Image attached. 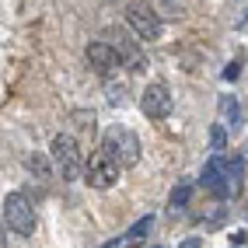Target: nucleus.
<instances>
[{"instance_id": "obj_12", "label": "nucleus", "mask_w": 248, "mask_h": 248, "mask_svg": "<svg viewBox=\"0 0 248 248\" xmlns=\"http://www.w3.org/2000/svg\"><path fill=\"white\" fill-rule=\"evenodd\" d=\"M154 227V217H151V213H147V217H140L133 227H129L126 231V238H133V241H140V238H147V231H151Z\"/></svg>"}, {"instance_id": "obj_10", "label": "nucleus", "mask_w": 248, "mask_h": 248, "mask_svg": "<svg viewBox=\"0 0 248 248\" xmlns=\"http://www.w3.org/2000/svg\"><path fill=\"white\" fill-rule=\"evenodd\" d=\"M220 115H224V126H241V105H238V98L234 94H224L220 98Z\"/></svg>"}, {"instance_id": "obj_1", "label": "nucleus", "mask_w": 248, "mask_h": 248, "mask_svg": "<svg viewBox=\"0 0 248 248\" xmlns=\"http://www.w3.org/2000/svg\"><path fill=\"white\" fill-rule=\"evenodd\" d=\"M102 154L112 157L119 168H133L140 161V137L126 126H108L102 137Z\"/></svg>"}, {"instance_id": "obj_14", "label": "nucleus", "mask_w": 248, "mask_h": 248, "mask_svg": "<svg viewBox=\"0 0 248 248\" xmlns=\"http://www.w3.org/2000/svg\"><path fill=\"white\" fill-rule=\"evenodd\" d=\"M105 94H108V105H126V88H123V84H115V80H108Z\"/></svg>"}, {"instance_id": "obj_9", "label": "nucleus", "mask_w": 248, "mask_h": 248, "mask_svg": "<svg viewBox=\"0 0 248 248\" xmlns=\"http://www.w3.org/2000/svg\"><path fill=\"white\" fill-rule=\"evenodd\" d=\"M203 186L213 192V196H227L231 189H234V182H231V175H227V161H224V154H213L206 164H203Z\"/></svg>"}, {"instance_id": "obj_17", "label": "nucleus", "mask_w": 248, "mask_h": 248, "mask_svg": "<svg viewBox=\"0 0 248 248\" xmlns=\"http://www.w3.org/2000/svg\"><path fill=\"white\" fill-rule=\"evenodd\" d=\"M0 248H7V224H4V213H0Z\"/></svg>"}, {"instance_id": "obj_16", "label": "nucleus", "mask_w": 248, "mask_h": 248, "mask_svg": "<svg viewBox=\"0 0 248 248\" xmlns=\"http://www.w3.org/2000/svg\"><path fill=\"white\" fill-rule=\"evenodd\" d=\"M28 168H31V171H35V175H46V161H42V157H35V154H31V157H28Z\"/></svg>"}, {"instance_id": "obj_18", "label": "nucleus", "mask_w": 248, "mask_h": 248, "mask_svg": "<svg viewBox=\"0 0 248 248\" xmlns=\"http://www.w3.org/2000/svg\"><path fill=\"white\" fill-rule=\"evenodd\" d=\"M178 248H200V238H189V241H182Z\"/></svg>"}, {"instance_id": "obj_15", "label": "nucleus", "mask_w": 248, "mask_h": 248, "mask_svg": "<svg viewBox=\"0 0 248 248\" xmlns=\"http://www.w3.org/2000/svg\"><path fill=\"white\" fill-rule=\"evenodd\" d=\"M238 74H241V60H231L224 70V80H238Z\"/></svg>"}, {"instance_id": "obj_13", "label": "nucleus", "mask_w": 248, "mask_h": 248, "mask_svg": "<svg viewBox=\"0 0 248 248\" xmlns=\"http://www.w3.org/2000/svg\"><path fill=\"white\" fill-rule=\"evenodd\" d=\"M210 147H213V154H224V147H227L224 126H213V129H210Z\"/></svg>"}, {"instance_id": "obj_8", "label": "nucleus", "mask_w": 248, "mask_h": 248, "mask_svg": "<svg viewBox=\"0 0 248 248\" xmlns=\"http://www.w3.org/2000/svg\"><path fill=\"white\" fill-rule=\"evenodd\" d=\"M84 56H88V63H91V70H94V74H102V77H112L115 70H119V53H115V49H112L105 39L88 42Z\"/></svg>"}, {"instance_id": "obj_19", "label": "nucleus", "mask_w": 248, "mask_h": 248, "mask_svg": "<svg viewBox=\"0 0 248 248\" xmlns=\"http://www.w3.org/2000/svg\"><path fill=\"white\" fill-rule=\"evenodd\" d=\"M161 4H175V0H161Z\"/></svg>"}, {"instance_id": "obj_11", "label": "nucleus", "mask_w": 248, "mask_h": 248, "mask_svg": "<svg viewBox=\"0 0 248 248\" xmlns=\"http://www.w3.org/2000/svg\"><path fill=\"white\" fill-rule=\"evenodd\" d=\"M189 196H192V186H189V182H182V186H175L171 189V196H168V206L178 213V210H186L189 206Z\"/></svg>"}, {"instance_id": "obj_3", "label": "nucleus", "mask_w": 248, "mask_h": 248, "mask_svg": "<svg viewBox=\"0 0 248 248\" xmlns=\"http://www.w3.org/2000/svg\"><path fill=\"white\" fill-rule=\"evenodd\" d=\"M0 213H4V224H7L11 234H18V238H31V234H35L39 217H35V206H31V200L25 192H7Z\"/></svg>"}, {"instance_id": "obj_2", "label": "nucleus", "mask_w": 248, "mask_h": 248, "mask_svg": "<svg viewBox=\"0 0 248 248\" xmlns=\"http://www.w3.org/2000/svg\"><path fill=\"white\" fill-rule=\"evenodd\" d=\"M49 161L56 164V171L63 182H77L84 178V157H80V147L70 133H56L49 143Z\"/></svg>"}, {"instance_id": "obj_5", "label": "nucleus", "mask_w": 248, "mask_h": 248, "mask_svg": "<svg viewBox=\"0 0 248 248\" xmlns=\"http://www.w3.org/2000/svg\"><path fill=\"white\" fill-rule=\"evenodd\" d=\"M84 182L91 189H112L119 182V164L112 157H105L102 151H94L88 161H84Z\"/></svg>"}, {"instance_id": "obj_7", "label": "nucleus", "mask_w": 248, "mask_h": 248, "mask_svg": "<svg viewBox=\"0 0 248 248\" xmlns=\"http://www.w3.org/2000/svg\"><path fill=\"white\" fill-rule=\"evenodd\" d=\"M105 39H108V46L119 53V63L123 67H129L133 74H140L143 67H147V60H143V53H140V46H137V39H129L126 31H119V28H105Z\"/></svg>"}, {"instance_id": "obj_4", "label": "nucleus", "mask_w": 248, "mask_h": 248, "mask_svg": "<svg viewBox=\"0 0 248 248\" xmlns=\"http://www.w3.org/2000/svg\"><path fill=\"white\" fill-rule=\"evenodd\" d=\"M126 25L133 28V35L143 39V42L161 39V31H164V21L157 18V11H151V7L143 4V0H133V4H126Z\"/></svg>"}, {"instance_id": "obj_6", "label": "nucleus", "mask_w": 248, "mask_h": 248, "mask_svg": "<svg viewBox=\"0 0 248 248\" xmlns=\"http://www.w3.org/2000/svg\"><path fill=\"white\" fill-rule=\"evenodd\" d=\"M140 108H143V115H147V119H168V115H171V108H175L168 84H161V80L147 84V88H143V94H140Z\"/></svg>"}]
</instances>
